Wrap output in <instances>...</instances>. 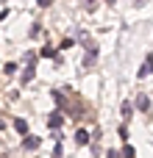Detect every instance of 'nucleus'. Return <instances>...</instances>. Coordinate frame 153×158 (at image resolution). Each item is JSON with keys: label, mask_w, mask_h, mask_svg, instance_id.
<instances>
[{"label": "nucleus", "mask_w": 153, "mask_h": 158, "mask_svg": "<svg viewBox=\"0 0 153 158\" xmlns=\"http://www.w3.org/2000/svg\"><path fill=\"white\" fill-rule=\"evenodd\" d=\"M39 6H50V0H39Z\"/></svg>", "instance_id": "obj_12"}, {"label": "nucleus", "mask_w": 153, "mask_h": 158, "mask_svg": "<svg viewBox=\"0 0 153 158\" xmlns=\"http://www.w3.org/2000/svg\"><path fill=\"white\" fill-rule=\"evenodd\" d=\"M22 144H25V150H36V147H39V139H36V136H25Z\"/></svg>", "instance_id": "obj_2"}, {"label": "nucleus", "mask_w": 153, "mask_h": 158, "mask_svg": "<svg viewBox=\"0 0 153 158\" xmlns=\"http://www.w3.org/2000/svg\"><path fill=\"white\" fill-rule=\"evenodd\" d=\"M151 75V56H148V61L142 64V69H139V78H148Z\"/></svg>", "instance_id": "obj_5"}, {"label": "nucleus", "mask_w": 153, "mask_h": 158, "mask_svg": "<svg viewBox=\"0 0 153 158\" xmlns=\"http://www.w3.org/2000/svg\"><path fill=\"white\" fill-rule=\"evenodd\" d=\"M42 56L45 58H53V47H42Z\"/></svg>", "instance_id": "obj_9"}, {"label": "nucleus", "mask_w": 153, "mask_h": 158, "mask_svg": "<svg viewBox=\"0 0 153 158\" xmlns=\"http://www.w3.org/2000/svg\"><path fill=\"white\" fill-rule=\"evenodd\" d=\"M131 111H134V108H131V103H123V117H125V119L131 117Z\"/></svg>", "instance_id": "obj_7"}, {"label": "nucleus", "mask_w": 153, "mask_h": 158, "mask_svg": "<svg viewBox=\"0 0 153 158\" xmlns=\"http://www.w3.org/2000/svg\"><path fill=\"white\" fill-rule=\"evenodd\" d=\"M14 128H17L20 133H28V122H25V119H14Z\"/></svg>", "instance_id": "obj_6"}, {"label": "nucleus", "mask_w": 153, "mask_h": 158, "mask_svg": "<svg viewBox=\"0 0 153 158\" xmlns=\"http://www.w3.org/2000/svg\"><path fill=\"white\" fill-rule=\"evenodd\" d=\"M47 125L56 131V128H61V114H53V117H47Z\"/></svg>", "instance_id": "obj_3"}, {"label": "nucleus", "mask_w": 153, "mask_h": 158, "mask_svg": "<svg viewBox=\"0 0 153 158\" xmlns=\"http://www.w3.org/2000/svg\"><path fill=\"white\" fill-rule=\"evenodd\" d=\"M86 142H89V133L86 131H78L75 133V144H86Z\"/></svg>", "instance_id": "obj_4"}, {"label": "nucleus", "mask_w": 153, "mask_h": 158, "mask_svg": "<svg viewBox=\"0 0 153 158\" xmlns=\"http://www.w3.org/2000/svg\"><path fill=\"white\" fill-rule=\"evenodd\" d=\"M123 158H134V147L125 144V147H123Z\"/></svg>", "instance_id": "obj_8"}, {"label": "nucleus", "mask_w": 153, "mask_h": 158, "mask_svg": "<svg viewBox=\"0 0 153 158\" xmlns=\"http://www.w3.org/2000/svg\"><path fill=\"white\" fill-rule=\"evenodd\" d=\"M109 158H120V153L117 150H109Z\"/></svg>", "instance_id": "obj_11"}, {"label": "nucleus", "mask_w": 153, "mask_h": 158, "mask_svg": "<svg viewBox=\"0 0 153 158\" xmlns=\"http://www.w3.org/2000/svg\"><path fill=\"white\" fill-rule=\"evenodd\" d=\"M137 108H139V111H148V108H151V97H148V94H139V97H137Z\"/></svg>", "instance_id": "obj_1"}, {"label": "nucleus", "mask_w": 153, "mask_h": 158, "mask_svg": "<svg viewBox=\"0 0 153 158\" xmlns=\"http://www.w3.org/2000/svg\"><path fill=\"white\" fill-rule=\"evenodd\" d=\"M17 72V64H6V75H14Z\"/></svg>", "instance_id": "obj_10"}]
</instances>
